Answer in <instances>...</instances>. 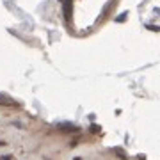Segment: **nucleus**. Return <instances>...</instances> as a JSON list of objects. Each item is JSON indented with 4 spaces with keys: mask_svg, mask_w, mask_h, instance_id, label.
<instances>
[{
    "mask_svg": "<svg viewBox=\"0 0 160 160\" xmlns=\"http://www.w3.org/2000/svg\"><path fill=\"white\" fill-rule=\"evenodd\" d=\"M69 11H71V2L66 0V2H64V14H66V20H69Z\"/></svg>",
    "mask_w": 160,
    "mask_h": 160,
    "instance_id": "nucleus-2",
    "label": "nucleus"
},
{
    "mask_svg": "<svg viewBox=\"0 0 160 160\" xmlns=\"http://www.w3.org/2000/svg\"><path fill=\"white\" fill-rule=\"evenodd\" d=\"M125 18H126V14H121V16H118V22H123Z\"/></svg>",
    "mask_w": 160,
    "mask_h": 160,
    "instance_id": "nucleus-3",
    "label": "nucleus"
},
{
    "mask_svg": "<svg viewBox=\"0 0 160 160\" xmlns=\"http://www.w3.org/2000/svg\"><path fill=\"white\" fill-rule=\"evenodd\" d=\"M0 105H9V107H18L16 102H12V100H9V98L6 96H0Z\"/></svg>",
    "mask_w": 160,
    "mask_h": 160,
    "instance_id": "nucleus-1",
    "label": "nucleus"
},
{
    "mask_svg": "<svg viewBox=\"0 0 160 160\" xmlns=\"http://www.w3.org/2000/svg\"><path fill=\"white\" fill-rule=\"evenodd\" d=\"M11 158H12V157H9V155H7V157H4L2 160H11Z\"/></svg>",
    "mask_w": 160,
    "mask_h": 160,
    "instance_id": "nucleus-4",
    "label": "nucleus"
}]
</instances>
